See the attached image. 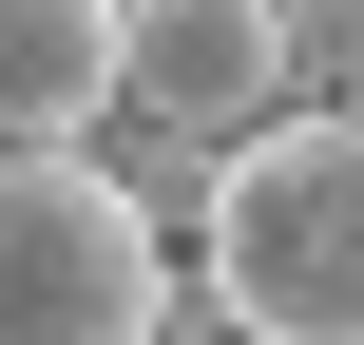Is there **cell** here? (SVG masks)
Instances as JSON below:
<instances>
[{"label": "cell", "instance_id": "6da1fadb", "mask_svg": "<svg viewBox=\"0 0 364 345\" xmlns=\"http://www.w3.org/2000/svg\"><path fill=\"white\" fill-rule=\"evenodd\" d=\"M192 345H364V115H250L211 173V250L173 288Z\"/></svg>", "mask_w": 364, "mask_h": 345}, {"label": "cell", "instance_id": "7a4b0ae2", "mask_svg": "<svg viewBox=\"0 0 364 345\" xmlns=\"http://www.w3.org/2000/svg\"><path fill=\"white\" fill-rule=\"evenodd\" d=\"M173 288L192 269L96 192V154H0V345H154Z\"/></svg>", "mask_w": 364, "mask_h": 345}, {"label": "cell", "instance_id": "3957f363", "mask_svg": "<svg viewBox=\"0 0 364 345\" xmlns=\"http://www.w3.org/2000/svg\"><path fill=\"white\" fill-rule=\"evenodd\" d=\"M115 96L173 134L288 115V0H115Z\"/></svg>", "mask_w": 364, "mask_h": 345}, {"label": "cell", "instance_id": "277c9868", "mask_svg": "<svg viewBox=\"0 0 364 345\" xmlns=\"http://www.w3.org/2000/svg\"><path fill=\"white\" fill-rule=\"evenodd\" d=\"M115 115V0H0V154H77Z\"/></svg>", "mask_w": 364, "mask_h": 345}, {"label": "cell", "instance_id": "5b68a950", "mask_svg": "<svg viewBox=\"0 0 364 345\" xmlns=\"http://www.w3.org/2000/svg\"><path fill=\"white\" fill-rule=\"evenodd\" d=\"M77 154H96V192H115L154 250H211V173H230V134H173V115H134V96H115Z\"/></svg>", "mask_w": 364, "mask_h": 345}]
</instances>
